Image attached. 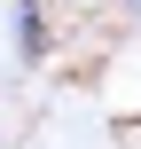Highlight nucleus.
<instances>
[{
    "label": "nucleus",
    "instance_id": "nucleus-1",
    "mask_svg": "<svg viewBox=\"0 0 141 149\" xmlns=\"http://www.w3.org/2000/svg\"><path fill=\"white\" fill-rule=\"evenodd\" d=\"M16 55H24V63H39V55H47V16H39V0H24V8H16Z\"/></svg>",
    "mask_w": 141,
    "mask_h": 149
}]
</instances>
